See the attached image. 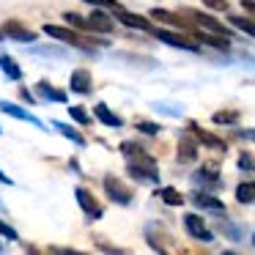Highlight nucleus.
<instances>
[{"label": "nucleus", "instance_id": "obj_1", "mask_svg": "<svg viewBox=\"0 0 255 255\" xmlns=\"http://www.w3.org/2000/svg\"><path fill=\"white\" fill-rule=\"evenodd\" d=\"M127 173L137 181H159V170H156V162L151 159L145 151H137V154L127 156Z\"/></svg>", "mask_w": 255, "mask_h": 255}, {"label": "nucleus", "instance_id": "obj_2", "mask_svg": "<svg viewBox=\"0 0 255 255\" xmlns=\"http://www.w3.org/2000/svg\"><path fill=\"white\" fill-rule=\"evenodd\" d=\"M41 30H44L47 36H52V39L63 41V44H72V47H105L107 44L105 39H85V36H80L74 28H61V25H50V22Z\"/></svg>", "mask_w": 255, "mask_h": 255}, {"label": "nucleus", "instance_id": "obj_3", "mask_svg": "<svg viewBox=\"0 0 255 255\" xmlns=\"http://www.w3.org/2000/svg\"><path fill=\"white\" fill-rule=\"evenodd\" d=\"M105 192H107V198H110L113 203H118V206L132 203V189L124 187V181L116 178V176H105Z\"/></svg>", "mask_w": 255, "mask_h": 255}, {"label": "nucleus", "instance_id": "obj_4", "mask_svg": "<svg viewBox=\"0 0 255 255\" xmlns=\"http://www.w3.org/2000/svg\"><path fill=\"white\" fill-rule=\"evenodd\" d=\"M184 231H187L192 239H198V242H214V233H211V228L206 225V220L200 214H187L184 217Z\"/></svg>", "mask_w": 255, "mask_h": 255}, {"label": "nucleus", "instance_id": "obj_5", "mask_svg": "<svg viewBox=\"0 0 255 255\" xmlns=\"http://www.w3.org/2000/svg\"><path fill=\"white\" fill-rule=\"evenodd\" d=\"M74 198H77L80 209L85 211V217H88L91 222L99 220V217H102V206H99V200H96V198H94V195H91L85 187H77V189H74Z\"/></svg>", "mask_w": 255, "mask_h": 255}, {"label": "nucleus", "instance_id": "obj_6", "mask_svg": "<svg viewBox=\"0 0 255 255\" xmlns=\"http://www.w3.org/2000/svg\"><path fill=\"white\" fill-rule=\"evenodd\" d=\"M184 17L187 19H195V22L200 25V28H206V30H211V33H220V36H228L231 33V30L225 28V25L222 22H217L214 17H211V14H203V11H195V8H187V11H181Z\"/></svg>", "mask_w": 255, "mask_h": 255}, {"label": "nucleus", "instance_id": "obj_7", "mask_svg": "<svg viewBox=\"0 0 255 255\" xmlns=\"http://www.w3.org/2000/svg\"><path fill=\"white\" fill-rule=\"evenodd\" d=\"M151 33H154L159 41H165V44H170V47H178V50H189V52H198V50H200V47L192 41V36L187 39V36L170 33V30H154V28H151Z\"/></svg>", "mask_w": 255, "mask_h": 255}, {"label": "nucleus", "instance_id": "obj_8", "mask_svg": "<svg viewBox=\"0 0 255 255\" xmlns=\"http://www.w3.org/2000/svg\"><path fill=\"white\" fill-rule=\"evenodd\" d=\"M195 159H198V143H195V137L187 129L178 137V162H195Z\"/></svg>", "mask_w": 255, "mask_h": 255}, {"label": "nucleus", "instance_id": "obj_9", "mask_svg": "<svg viewBox=\"0 0 255 255\" xmlns=\"http://www.w3.org/2000/svg\"><path fill=\"white\" fill-rule=\"evenodd\" d=\"M0 110L6 113V116H11V118H19V121H28V124H33V127H39V129H44V124L39 121L36 116H30L28 110H22L19 105H14V102H6V99H0Z\"/></svg>", "mask_w": 255, "mask_h": 255}, {"label": "nucleus", "instance_id": "obj_10", "mask_svg": "<svg viewBox=\"0 0 255 255\" xmlns=\"http://www.w3.org/2000/svg\"><path fill=\"white\" fill-rule=\"evenodd\" d=\"M116 19L118 22H124L127 28H134V30H151V22L145 17H137V14H132V11H127L124 6H118L116 8Z\"/></svg>", "mask_w": 255, "mask_h": 255}, {"label": "nucleus", "instance_id": "obj_11", "mask_svg": "<svg viewBox=\"0 0 255 255\" xmlns=\"http://www.w3.org/2000/svg\"><path fill=\"white\" fill-rule=\"evenodd\" d=\"M3 33L11 36V39H17V41H36V30H28L22 22H17V19L3 22Z\"/></svg>", "mask_w": 255, "mask_h": 255}, {"label": "nucleus", "instance_id": "obj_12", "mask_svg": "<svg viewBox=\"0 0 255 255\" xmlns=\"http://www.w3.org/2000/svg\"><path fill=\"white\" fill-rule=\"evenodd\" d=\"M151 19H159V22H167L178 30H189V22H184V14H176V11H165V8H154L151 11Z\"/></svg>", "mask_w": 255, "mask_h": 255}, {"label": "nucleus", "instance_id": "obj_13", "mask_svg": "<svg viewBox=\"0 0 255 255\" xmlns=\"http://www.w3.org/2000/svg\"><path fill=\"white\" fill-rule=\"evenodd\" d=\"M69 88L74 94H91V72L88 69H74L72 80H69Z\"/></svg>", "mask_w": 255, "mask_h": 255}, {"label": "nucleus", "instance_id": "obj_14", "mask_svg": "<svg viewBox=\"0 0 255 255\" xmlns=\"http://www.w3.org/2000/svg\"><path fill=\"white\" fill-rule=\"evenodd\" d=\"M94 116H96V121H102L105 127H113V129L124 127V118H121V116H116V113H113L107 105H102V102L94 107Z\"/></svg>", "mask_w": 255, "mask_h": 255}, {"label": "nucleus", "instance_id": "obj_15", "mask_svg": "<svg viewBox=\"0 0 255 255\" xmlns=\"http://www.w3.org/2000/svg\"><path fill=\"white\" fill-rule=\"evenodd\" d=\"M189 132L195 134V137L200 140L203 145H209V148H217V151H225V143H222L220 137H214V134H209V132H203V129L198 127V124H189Z\"/></svg>", "mask_w": 255, "mask_h": 255}, {"label": "nucleus", "instance_id": "obj_16", "mask_svg": "<svg viewBox=\"0 0 255 255\" xmlns=\"http://www.w3.org/2000/svg\"><path fill=\"white\" fill-rule=\"evenodd\" d=\"M192 203H195V206H200V209L217 211V214H222V211H225V206H222L220 200L211 198V195H206V192H195V195H192Z\"/></svg>", "mask_w": 255, "mask_h": 255}, {"label": "nucleus", "instance_id": "obj_17", "mask_svg": "<svg viewBox=\"0 0 255 255\" xmlns=\"http://www.w3.org/2000/svg\"><path fill=\"white\" fill-rule=\"evenodd\" d=\"M36 94L41 96V99H47V102H66V91H58V88H52L50 83H39L36 85Z\"/></svg>", "mask_w": 255, "mask_h": 255}, {"label": "nucleus", "instance_id": "obj_18", "mask_svg": "<svg viewBox=\"0 0 255 255\" xmlns=\"http://www.w3.org/2000/svg\"><path fill=\"white\" fill-rule=\"evenodd\" d=\"M198 39L200 41H206V44H211L214 50H220V52H228L231 50V41H228V36H211V30H206V33H198Z\"/></svg>", "mask_w": 255, "mask_h": 255}, {"label": "nucleus", "instance_id": "obj_19", "mask_svg": "<svg viewBox=\"0 0 255 255\" xmlns=\"http://www.w3.org/2000/svg\"><path fill=\"white\" fill-rule=\"evenodd\" d=\"M0 69H3V74L8 80H22V69L17 66V61L11 55H0Z\"/></svg>", "mask_w": 255, "mask_h": 255}, {"label": "nucleus", "instance_id": "obj_20", "mask_svg": "<svg viewBox=\"0 0 255 255\" xmlns=\"http://www.w3.org/2000/svg\"><path fill=\"white\" fill-rule=\"evenodd\" d=\"M156 198H159L162 203H167V206H184V195L178 192V189H173V187H162L159 192H156Z\"/></svg>", "mask_w": 255, "mask_h": 255}, {"label": "nucleus", "instance_id": "obj_21", "mask_svg": "<svg viewBox=\"0 0 255 255\" xmlns=\"http://www.w3.org/2000/svg\"><path fill=\"white\" fill-rule=\"evenodd\" d=\"M63 19H66V22L72 25L74 30H83V33H91V30H94V25H91V19L80 17V14H74V11H66V14H63Z\"/></svg>", "mask_w": 255, "mask_h": 255}, {"label": "nucleus", "instance_id": "obj_22", "mask_svg": "<svg viewBox=\"0 0 255 255\" xmlns=\"http://www.w3.org/2000/svg\"><path fill=\"white\" fill-rule=\"evenodd\" d=\"M236 200L239 203H255V181H242L236 187Z\"/></svg>", "mask_w": 255, "mask_h": 255}, {"label": "nucleus", "instance_id": "obj_23", "mask_svg": "<svg viewBox=\"0 0 255 255\" xmlns=\"http://www.w3.org/2000/svg\"><path fill=\"white\" fill-rule=\"evenodd\" d=\"M91 25H94V30H99V33H110V30H113V19L107 17L105 11H94V14H91Z\"/></svg>", "mask_w": 255, "mask_h": 255}, {"label": "nucleus", "instance_id": "obj_24", "mask_svg": "<svg viewBox=\"0 0 255 255\" xmlns=\"http://www.w3.org/2000/svg\"><path fill=\"white\" fill-rule=\"evenodd\" d=\"M52 127H55L58 132L63 134V137H69V140H72V143H77V145H85V137H83L80 132H74L72 127H66V124H61V121H52Z\"/></svg>", "mask_w": 255, "mask_h": 255}, {"label": "nucleus", "instance_id": "obj_25", "mask_svg": "<svg viewBox=\"0 0 255 255\" xmlns=\"http://www.w3.org/2000/svg\"><path fill=\"white\" fill-rule=\"evenodd\" d=\"M231 22H233V28L244 30V33H250V36H255V19H247V17H236V14H231Z\"/></svg>", "mask_w": 255, "mask_h": 255}, {"label": "nucleus", "instance_id": "obj_26", "mask_svg": "<svg viewBox=\"0 0 255 255\" xmlns=\"http://www.w3.org/2000/svg\"><path fill=\"white\" fill-rule=\"evenodd\" d=\"M217 228H220V231L225 233V236L231 239V242H239V239H242V228H239V225H231V222L220 220V225H217Z\"/></svg>", "mask_w": 255, "mask_h": 255}, {"label": "nucleus", "instance_id": "obj_27", "mask_svg": "<svg viewBox=\"0 0 255 255\" xmlns=\"http://www.w3.org/2000/svg\"><path fill=\"white\" fill-rule=\"evenodd\" d=\"M211 121H214V124H236L239 121V113L236 110H222V113H214Z\"/></svg>", "mask_w": 255, "mask_h": 255}, {"label": "nucleus", "instance_id": "obj_28", "mask_svg": "<svg viewBox=\"0 0 255 255\" xmlns=\"http://www.w3.org/2000/svg\"><path fill=\"white\" fill-rule=\"evenodd\" d=\"M69 116H72V121H77V124H91V116L85 113V107H69Z\"/></svg>", "mask_w": 255, "mask_h": 255}, {"label": "nucleus", "instance_id": "obj_29", "mask_svg": "<svg viewBox=\"0 0 255 255\" xmlns=\"http://www.w3.org/2000/svg\"><path fill=\"white\" fill-rule=\"evenodd\" d=\"M137 132L156 134V132H162V129H159V124H154V121H137Z\"/></svg>", "mask_w": 255, "mask_h": 255}, {"label": "nucleus", "instance_id": "obj_30", "mask_svg": "<svg viewBox=\"0 0 255 255\" xmlns=\"http://www.w3.org/2000/svg\"><path fill=\"white\" fill-rule=\"evenodd\" d=\"M0 236H3V239H11V242H17V231H14L8 222H3V220H0Z\"/></svg>", "mask_w": 255, "mask_h": 255}, {"label": "nucleus", "instance_id": "obj_31", "mask_svg": "<svg viewBox=\"0 0 255 255\" xmlns=\"http://www.w3.org/2000/svg\"><path fill=\"white\" fill-rule=\"evenodd\" d=\"M209 8H214V11H231V6H228V0H203Z\"/></svg>", "mask_w": 255, "mask_h": 255}, {"label": "nucleus", "instance_id": "obj_32", "mask_svg": "<svg viewBox=\"0 0 255 255\" xmlns=\"http://www.w3.org/2000/svg\"><path fill=\"white\" fill-rule=\"evenodd\" d=\"M239 167H242V170H255L253 154H242V156H239Z\"/></svg>", "mask_w": 255, "mask_h": 255}, {"label": "nucleus", "instance_id": "obj_33", "mask_svg": "<svg viewBox=\"0 0 255 255\" xmlns=\"http://www.w3.org/2000/svg\"><path fill=\"white\" fill-rule=\"evenodd\" d=\"M85 3H91V6H107V8H118L116 0H85Z\"/></svg>", "mask_w": 255, "mask_h": 255}, {"label": "nucleus", "instance_id": "obj_34", "mask_svg": "<svg viewBox=\"0 0 255 255\" xmlns=\"http://www.w3.org/2000/svg\"><path fill=\"white\" fill-rule=\"evenodd\" d=\"M242 137H247V140H255V132H253V129H244V132H242Z\"/></svg>", "mask_w": 255, "mask_h": 255}, {"label": "nucleus", "instance_id": "obj_35", "mask_svg": "<svg viewBox=\"0 0 255 255\" xmlns=\"http://www.w3.org/2000/svg\"><path fill=\"white\" fill-rule=\"evenodd\" d=\"M0 181H3V184H11V178H8V176H6V173L0 170Z\"/></svg>", "mask_w": 255, "mask_h": 255}, {"label": "nucleus", "instance_id": "obj_36", "mask_svg": "<svg viewBox=\"0 0 255 255\" xmlns=\"http://www.w3.org/2000/svg\"><path fill=\"white\" fill-rule=\"evenodd\" d=\"M253 244H255V233H253Z\"/></svg>", "mask_w": 255, "mask_h": 255}, {"label": "nucleus", "instance_id": "obj_37", "mask_svg": "<svg viewBox=\"0 0 255 255\" xmlns=\"http://www.w3.org/2000/svg\"><path fill=\"white\" fill-rule=\"evenodd\" d=\"M0 253H3V244H0Z\"/></svg>", "mask_w": 255, "mask_h": 255}, {"label": "nucleus", "instance_id": "obj_38", "mask_svg": "<svg viewBox=\"0 0 255 255\" xmlns=\"http://www.w3.org/2000/svg\"><path fill=\"white\" fill-rule=\"evenodd\" d=\"M0 209H3V203H0Z\"/></svg>", "mask_w": 255, "mask_h": 255}, {"label": "nucleus", "instance_id": "obj_39", "mask_svg": "<svg viewBox=\"0 0 255 255\" xmlns=\"http://www.w3.org/2000/svg\"><path fill=\"white\" fill-rule=\"evenodd\" d=\"M0 39H3V33H0Z\"/></svg>", "mask_w": 255, "mask_h": 255}]
</instances>
